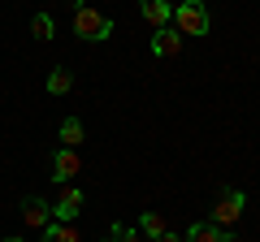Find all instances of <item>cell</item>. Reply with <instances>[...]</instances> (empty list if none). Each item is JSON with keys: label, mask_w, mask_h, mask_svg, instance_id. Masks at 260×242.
Masks as SVG:
<instances>
[{"label": "cell", "mask_w": 260, "mask_h": 242, "mask_svg": "<svg viewBox=\"0 0 260 242\" xmlns=\"http://www.w3.org/2000/svg\"><path fill=\"white\" fill-rule=\"evenodd\" d=\"M5 242H26V238H5Z\"/></svg>", "instance_id": "cell-19"}, {"label": "cell", "mask_w": 260, "mask_h": 242, "mask_svg": "<svg viewBox=\"0 0 260 242\" xmlns=\"http://www.w3.org/2000/svg\"><path fill=\"white\" fill-rule=\"evenodd\" d=\"M44 242H78L74 221H52V225L44 229Z\"/></svg>", "instance_id": "cell-9"}, {"label": "cell", "mask_w": 260, "mask_h": 242, "mask_svg": "<svg viewBox=\"0 0 260 242\" xmlns=\"http://www.w3.org/2000/svg\"><path fill=\"white\" fill-rule=\"evenodd\" d=\"M83 143V121L78 117H65L61 121V147H78Z\"/></svg>", "instance_id": "cell-11"}, {"label": "cell", "mask_w": 260, "mask_h": 242, "mask_svg": "<svg viewBox=\"0 0 260 242\" xmlns=\"http://www.w3.org/2000/svg\"><path fill=\"white\" fill-rule=\"evenodd\" d=\"M104 242H143V238H139L135 229H126V225H113V229H109V238H104Z\"/></svg>", "instance_id": "cell-15"}, {"label": "cell", "mask_w": 260, "mask_h": 242, "mask_svg": "<svg viewBox=\"0 0 260 242\" xmlns=\"http://www.w3.org/2000/svg\"><path fill=\"white\" fill-rule=\"evenodd\" d=\"M221 242H243V238H234V233H221Z\"/></svg>", "instance_id": "cell-17"}, {"label": "cell", "mask_w": 260, "mask_h": 242, "mask_svg": "<svg viewBox=\"0 0 260 242\" xmlns=\"http://www.w3.org/2000/svg\"><path fill=\"white\" fill-rule=\"evenodd\" d=\"M139 229H143V238H152V242H156L160 233H169V229H165V216H160V212H143Z\"/></svg>", "instance_id": "cell-12"}, {"label": "cell", "mask_w": 260, "mask_h": 242, "mask_svg": "<svg viewBox=\"0 0 260 242\" xmlns=\"http://www.w3.org/2000/svg\"><path fill=\"white\" fill-rule=\"evenodd\" d=\"M156 242H182V238H178V233H160Z\"/></svg>", "instance_id": "cell-16"}, {"label": "cell", "mask_w": 260, "mask_h": 242, "mask_svg": "<svg viewBox=\"0 0 260 242\" xmlns=\"http://www.w3.org/2000/svg\"><path fill=\"white\" fill-rule=\"evenodd\" d=\"M70 87H74V74H70V69H52V74H48V91L52 95H65Z\"/></svg>", "instance_id": "cell-13"}, {"label": "cell", "mask_w": 260, "mask_h": 242, "mask_svg": "<svg viewBox=\"0 0 260 242\" xmlns=\"http://www.w3.org/2000/svg\"><path fill=\"white\" fill-rule=\"evenodd\" d=\"M186 242H221V229H217L213 221H195L191 229H186Z\"/></svg>", "instance_id": "cell-10"}, {"label": "cell", "mask_w": 260, "mask_h": 242, "mask_svg": "<svg viewBox=\"0 0 260 242\" xmlns=\"http://www.w3.org/2000/svg\"><path fill=\"white\" fill-rule=\"evenodd\" d=\"M78 173H83L78 151H74V147H61V151L52 156V177H56V182H70V177H78Z\"/></svg>", "instance_id": "cell-6"}, {"label": "cell", "mask_w": 260, "mask_h": 242, "mask_svg": "<svg viewBox=\"0 0 260 242\" xmlns=\"http://www.w3.org/2000/svg\"><path fill=\"white\" fill-rule=\"evenodd\" d=\"M22 221H26L30 229H39V233H44L48 225H52V208H48L44 199H35V195H30V199H22Z\"/></svg>", "instance_id": "cell-4"}, {"label": "cell", "mask_w": 260, "mask_h": 242, "mask_svg": "<svg viewBox=\"0 0 260 242\" xmlns=\"http://www.w3.org/2000/svg\"><path fill=\"white\" fill-rule=\"evenodd\" d=\"M139 9H143V18H148L156 30H165L169 22H174V9H169V0H139Z\"/></svg>", "instance_id": "cell-8"}, {"label": "cell", "mask_w": 260, "mask_h": 242, "mask_svg": "<svg viewBox=\"0 0 260 242\" xmlns=\"http://www.w3.org/2000/svg\"><path fill=\"white\" fill-rule=\"evenodd\" d=\"M78 212H83V190H78V186H65L61 199L52 204V216H56V221H74Z\"/></svg>", "instance_id": "cell-5"}, {"label": "cell", "mask_w": 260, "mask_h": 242, "mask_svg": "<svg viewBox=\"0 0 260 242\" xmlns=\"http://www.w3.org/2000/svg\"><path fill=\"white\" fill-rule=\"evenodd\" d=\"M65 5H70V9H83V0H65Z\"/></svg>", "instance_id": "cell-18"}, {"label": "cell", "mask_w": 260, "mask_h": 242, "mask_svg": "<svg viewBox=\"0 0 260 242\" xmlns=\"http://www.w3.org/2000/svg\"><path fill=\"white\" fill-rule=\"evenodd\" d=\"M74 35L87 39V44H104L113 35V18L100 13V9H91V5H83V9H74Z\"/></svg>", "instance_id": "cell-1"}, {"label": "cell", "mask_w": 260, "mask_h": 242, "mask_svg": "<svg viewBox=\"0 0 260 242\" xmlns=\"http://www.w3.org/2000/svg\"><path fill=\"white\" fill-rule=\"evenodd\" d=\"M174 22H178L174 30H182V35H208V26H213L204 0H182V5L174 9Z\"/></svg>", "instance_id": "cell-2"}, {"label": "cell", "mask_w": 260, "mask_h": 242, "mask_svg": "<svg viewBox=\"0 0 260 242\" xmlns=\"http://www.w3.org/2000/svg\"><path fill=\"white\" fill-rule=\"evenodd\" d=\"M239 216H243V190L225 186L221 195H217V208H213V225L221 229V225H234Z\"/></svg>", "instance_id": "cell-3"}, {"label": "cell", "mask_w": 260, "mask_h": 242, "mask_svg": "<svg viewBox=\"0 0 260 242\" xmlns=\"http://www.w3.org/2000/svg\"><path fill=\"white\" fill-rule=\"evenodd\" d=\"M152 52L156 56H178L182 52V30H174V26L156 30V35H152Z\"/></svg>", "instance_id": "cell-7"}, {"label": "cell", "mask_w": 260, "mask_h": 242, "mask_svg": "<svg viewBox=\"0 0 260 242\" xmlns=\"http://www.w3.org/2000/svg\"><path fill=\"white\" fill-rule=\"evenodd\" d=\"M30 35L48 44V39H52V18H48V13H35V18H30Z\"/></svg>", "instance_id": "cell-14"}]
</instances>
